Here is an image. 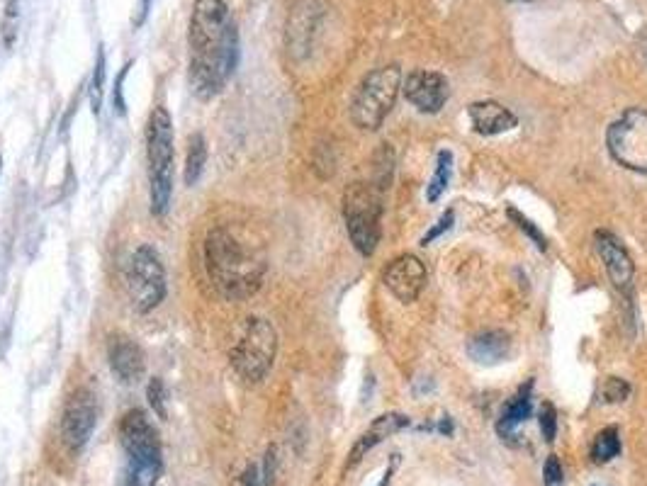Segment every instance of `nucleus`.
<instances>
[{"mask_svg":"<svg viewBox=\"0 0 647 486\" xmlns=\"http://www.w3.org/2000/svg\"><path fill=\"white\" fill-rule=\"evenodd\" d=\"M606 146L618 166L647 173V112L640 107L623 112L606 132Z\"/></svg>","mask_w":647,"mask_h":486,"instance_id":"obj_9","label":"nucleus"},{"mask_svg":"<svg viewBox=\"0 0 647 486\" xmlns=\"http://www.w3.org/2000/svg\"><path fill=\"white\" fill-rule=\"evenodd\" d=\"M453 222H455L453 209H446V212H443V217H441V222H438L436 226H433V229L429 231V234H426L424 239H421V243H424V246H429L431 241H436V239H438V236H443V234H446L448 229H453Z\"/></svg>","mask_w":647,"mask_h":486,"instance_id":"obj_28","label":"nucleus"},{"mask_svg":"<svg viewBox=\"0 0 647 486\" xmlns=\"http://www.w3.org/2000/svg\"><path fill=\"white\" fill-rule=\"evenodd\" d=\"M450 175H453V154H450V151H438L436 173H433L429 192H426L429 202H436L438 197H441L443 192H446L448 183H450Z\"/></svg>","mask_w":647,"mask_h":486,"instance_id":"obj_21","label":"nucleus"},{"mask_svg":"<svg viewBox=\"0 0 647 486\" xmlns=\"http://www.w3.org/2000/svg\"><path fill=\"white\" fill-rule=\"evenodd\" d=\"M173 166H176V134L166 107H154L146 122V173H149L151 214H166L173 197Z\"/></svg>","mask_w":647,"mask_h":486,"instance_id":"obj_3","label":"nucleus"},{"mask_svg":"<svg viewBox=\"0 0 647 486\" xmlns=\"http://www.w3.org/2000/svg\"><path fill=\"white\" fill-rule=\"evenodd\" d=\"M18 27H20V0H8L3 10V44L8 49H13L15 39H18Z\"/></svg>","mask_w":647,"mask_h":486,"instance_id":"obj_23","label":"nucleus"},{"mask_svg":"<svg viewBox=\"0 0 647 486\" xmlns=\"http://www.w3.org/2000/svg\"><path fill=\"white\" fill-rule=\"evenodd\" d=\"M545 486H562V465L555 455L545 462Z\"/></svg>","mask_w":647,"mask_h":486,"instance_id":"obj_30","label":"nucleus"},{"mask_svg":"<svg viewBox=\"0 0 647 486\" xmlns=\"http://www.w3.org/2000/svg\"><path fill=\"white\" fill-rule=\"evenodd\" d=\"M125 290L134 312L149 314L166 299V268L159 251L142 243L132 251L125 265Z\"/></svg>","mask_w":647,"mask_h":486,"instance_id":"obj_8","label":"nucleus"},{"mask_svg":"<svg viewBox=\"0 0 647 486\" xmlns=\"http://www.w3.org/2000/svg\"><path fill=\"white\" fill-rule=\"evenodd\" d=\"M95 421H98L95 394L88 387H78L61 414V438L71 450H81L95 431Z\"/></svg>","mask_w":647,"mask_h":486,"instance_id":"obj_10","label":"nucleus"},{"mask_svg":"<svg viewBox=\"0 0 647 486\" xmlns=\"http://www.w3.org/2000/svg\"><path fill=\"white\" fill-rule=\"evenodd\" d=\"M149 5L151 0H139V8H137V18H134V27H142L146 15H149Z\"/></svg>","mask_w":647,"mask_h":486,"instance_id":"obj_33","label":"nucleus"},{"mask_svg":"<svg viewBox=\"0 0 647 486\" xmlns=\"http://www.w3.org/2000/svg\"><path fill=\"white\" fill-rule=\"evenodd\" d=\"M628 394H630V387L621 380V377H609V380H606L604 384L606 401H613V404H616V401L628 399Z\"/></svg>","mask_w":647,"mask_h":486,"instance_id":"obj_26","label":"nucleus"},{"mask_svg":"<svg viewBox=\"0 0 647 486\" xmlns=\"http://www.w3.org/2000/svg\"><path fill=\"white\" fill-rule=\"evenodd\" d=\"M0 171H3V156H0Z\"/></svg>","mask_w":647,"mask_h":486,"instance_id":"obj_34","label":"nucleus"},{"mask_svg":"<svg viewBox=\"0 0 647 486\" xmlns=\"http://www.w3.org/2000/svg\"><path fill=\"white\" fill-rule=\"evenodd\" d=\"M509 217H511V219H514V222H519L521 229H523V231H526V234H528V236H531V239L538 243V248H540V251H545V236H543V234H540V231L536 229V226H533V222H528V219H526V217H521V214H519V212H516V209H509Z\"/></svg>","mask_w":647,"mask_h":486,"instance_id":"obj_29","label":"nucleus"},{"mask_svg":"<svg viewBox=\"0 0 647 486\" xmlns=\"http://www.w3.org/2000/svg\"><path fill=\"white\" fill-rule=\"evenodd\" d=\"M519 3H531V0H519Z\"/></svg>","mask_w":647,"mask_h":486,"instance_id":"obj_35","label":"nucleus"},{"mask_svg":"<svg viewBox=\"0 0 647 486\" xmlns=\"http://www.w3.org/2000/svg\"><path fill=\"white\" fill-rule=\"evenodd\" d=\"M540 431H543L545 440H553L558 433V418H555V409L550 404H543V409H540Z\"/></svg>","mask_w":647,"mask_h":486,"instance_id":"obj_27","label":"nucleus"},{"mask_svg":"<svg viewBox=\"0 0 647 486\" xmlns=\"http://www.w3.org/2000/svg\"><path fill=\"white\" fill-rule=\"evenodd\" d=\"M343 222L360 256H373L382 236V188L373 183H351L343 192Z\"/></svg>","mask_w":647,"mask_h":486,"instance_id":"obj_6","label":"nucleus"},{"mask_svg":"<svg viewBox=\"0 0 647 486\" xmlns=\"http://www.w3.org/2000/svg\"><path fill=\"white\" fill-rule=\"evenodd\" d=\"M278 358V331L263 316H249L236 331L229 363L241 382L261 384Z\"/></svg>","mask_w":647,"mask_h":486,"instance_id":"obj_4","label":"nucleus"},{"mask_svg":"<svg viewBox=\"0 0 647 486\" xmlns=\"http://www.w3.org/2000/svg\"><path fill=\"white\" fill-rule=\"evenodd\" d=\"M404 95L419 112H426V115H433V112H441L443 105L448 103L450 98V86L446 76L436 71H414L412 76L404 81Z\"/></svg>","mask_w":647,"mask_h":486,"instance_id":"obj_12","label":"nucleus"},{"mask_svg":"<svg viewBox=\"0 0 647 486\" xmlns=\"http://www.w3.org/2000/svg\"><path fill=\"white\" fill-rule=\"evenodd\" d=\"M108 363L112 375L117 377L122 384H134L144 377L146 358L144 350L134 338L125 336V333H115L108 341Z\"/></svg>","mask_w":647,"mask_h":486,"instance_id":"obj_13","label":"nucleus"},{"mask_svg":"<svg viewBox=\"0 0 647 486\" xmlns=\"http://www.w3.org/2000/svg\"><path fill=\"white\" fill-rule=\"evenodd\" d=\"M402 71L399 66H382L360 81L351 103V122L363 132H375L387 120L397 103Z\"/></svg>","mask_w":647,"mask_h":486,"instance_id":"obj_7","label":"nucleus"},{"mask_svg":"<svg viewBox=\"0 0 647 486\" xmlns=\"http://www.w3.org/2000/svg\"><path fill=\"white\" fill-rule=\"evenodd\" d=\"M382 282L399 302L412 304L426 287V268L419 258L404 253L387 265L385 273H382Z\"/></svg>","mask_w":647,"mask_h":486,"instance_id":"obj_11","label":"nucleus"},{"mask_svg":"<svg viewBox=\"0 0 647 486\" xmlns=\"http://www.w3.org/2000/svg\"><path fill=\"white\" fill-rule=\"evenodd\" d=\"M409 426V418L404 414H385L380 418H375L373 423H370V428L365 431L363 435L358 438V443L353 445L351 455H348V462H346V469H351L353 465H358L360 460H363L365 455H368L370 450L375 448V445H380L382 440H387L390 435H395L402 431V428Z\"/></svg>","mask_w":647,"mask_h":486,"instance_id":"obj_16","label":"nucleus"},{"mask_svg":"<svg viewBox=\"0 0 647 486\" xmlns=\"http://www.w3.org/2000/svg\"><path fill=\"white\" fill-rule=\"evenodd\" d=\"M596 251H599L613 285H616L618 290H628L635 275V265L630 253L626 251V246H623L616 236L609 234V231H599V234H596Z\"/></svg>","mask_w":647,"mask_h":486,"instance_id":"obj_15","label":"nucleus"},{"mask_svg":"<svg viewBox=\"0 0 647 486\" xmlns=\"http://www.w3.org/2000/svg\"><path fill=\"white\" fill-rule=\"evenodd\" d=\"M127 69H129V66H125V69H122L120 78H117V88H115V95H112V105H115V112H117V115H125V98H122V83H125Z\"/></svg>","mask_w":647,"mask_h":486,"instance_id":"obj_32","label":"nucleus"},{"mask_svg":"<svg viewBox=\"0 0 647 486\" xmlns=\"http://www.w3.org/2000/svg\"><path fill=\"white\" fill-rule=\"evenodd\" d=\"M205 270L219 297L227 302H244L261 290L266 278V256L239 226L217 224L207 231Z\"/></svg>","mask_w":647,"mask_h":486,"instance_id":"obj_2","label":"nucleus"},{"mask_svg":"<svg viewBox=\"0 0 647 486\" xmlns=\"http://www.w3.org/2000/svg\"><path fill=\"white\" fill-rule=\"evenodd\" d=\"M468 355L480 365H499L511 355V338L504 331H482L470 338Z\"/></svg>","mask_w":647,"mask_h":486,"instance_id":"obj_18","label":"nucleus"},{"mask_svg":"<svg viewBox=\"0 0 647 486\" xmlns=\"http://www.w3.org/2000/svg\"><path fill=\"white\" fill-rule=\"evenodd\" d=\"M146 399H149L154 414L159 416L161 421H166L168 418V409H166L168 392H166V384H163L161 377H154V380L149 382V387H146Z\"/></svg>","mask_w":647,"mask_h":486,"instance_id":"obj_24","label":"nucleus"},{"mask_svg":"<svg viewBox=\"0 0 647 486\" xmlns=\"http://www.w3.org/2000/svg\"><path fill=\"white\" fill-rule=\"evenodd\" d=\"M120 443L129 457L125 486H156L161 474V440L142 409L122 416Z\"/></svg>","mask_w":647,"mask_h":486,"instance_id":"obj_5","label":"nucleus"},{"mask_svg":"<svg viewBox=\"0 0 647 486\" xmlns=\"http://www.w3.org/2000/svg\"><path fill=\"white\" fill-rule=\"evenodd\" d=\"M468 115L472 120V127H475V132L482 134V137H497V134H504L516 127V117L511 115L504 105L494 103V100L472 103Z\"/></svg>","mask_w":647,"mask_h":486,"instance_id":"obj_17","label":"nucleus"},{"mask_svg":"<svg viewBox=\"0 0 647 486\" xmlns=\"http://www.w3.org/2000/svg\"><path fill=\"white\" fill-rule=\"evenodd\" d=\"M526 418H531V384L521 387V392L504 406L502 421H499V431L509 435L516 426H521Z\"/></svg>","mask_w":647,"mask_h":486,"instance_id":"obj_19","label":"nucleus"},{"mask_svg":"<svg viewBox=\"0 0 647 486\" xmlns=\"http://www.w3.org/2000/svg\"><path fill=\"white\" fill-rule=\"evenodd\" d=\"M621 452V438H618V428H604L599 435L594 438V448H592V457L594 462H611L613 457H618Z\"/></svg>","mask_w":647,"mask_h":486,"instance_id":"obj_22","label":"nucleus"},{"mask_svg":"<svg viewBox=\"0 0 647 486\" xmlns=\"http://www.w3.org/2000/svg\"><path fill=\"white\" fill-rule=\"evenodd\" d=\"M205 163H207V141L198 132L188 139V154H185L183 180L188 188H193V185L198 183L202 171H205Z\"/></svg>","mask_w":647,"mask_h":486,"instance_id":"obj_20","label":"nucleus"},{"mask_svg":"<svg viewBox=\"0 0 647 486\" xmlns=\"http://www.w3.org/2000/svg\"><path fill=\"white\" fill-rule=\"evenodd\" d=\"M188 47L190 90L202 103H210L227 88L239 59V35L224 0H195Z\"/></svg>","mask_w":647,"mask_h":486,"instance_id":"obj_1","label":"nucleus"},{"mask_svg":"<svg viewBox=\"0 0 647 486\" xmlns=\"http://www.w3.org/2000/svg\"><path fill=\"white\" fill-rule=\"evenodd\" d=\"M232 486H261V474H258L256 465H249L239 477L234 479Z\"/></svg>","mask_w":647,"mask_h":486,"instance_id":"obj_31","label":"nucleus"},{"mask_svg":"<svg viewBox=\"0 0 647 486\" xmlns=\"http://www.w3.org/2000/svg\"><path fill=\"white\" fill-rule=\"evenodd\" d=\"M319 18H322L319 0H297L288 20V52L295 59H305L312 49Z\"/></svg>","mask_w":647,"mask_h":486,"instance_id":"obj_14","label":"nucleus"},{"mask_svg":"<svg viewBox=\"0 0 647 486\" xmlns=\"http://www.w3.org/2000/svg\"><path fill=\"white\" fill-rule=\"evenodd\" d=\"M103 86H105V54H98V64H95L93 81H90V107L93 115H100V105H103Z\"/></svg>","mask_w":647,"mask_h":486,"instance_id":"obj_25","label":"nucleus"}]
</instances>
